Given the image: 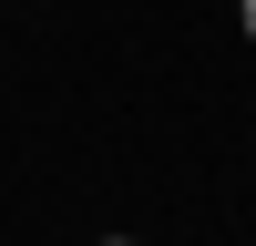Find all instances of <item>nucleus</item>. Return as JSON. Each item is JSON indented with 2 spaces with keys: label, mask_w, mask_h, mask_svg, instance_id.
<instances>
[{
  "label": "nucleus",
  "mask_w": 256,
  "mask_h": 246,
  "mask_svg": "<svg viewBox=\"0 0 256 246\" xmlns=\"http://www.w3.org/2000/svg\"><path fill=\"white\" fill-rule=\"evenodd\" d=\"M246 41H256V0H246Z\"/></svg>",
  "instance_id": "1"
}]
</instances>
